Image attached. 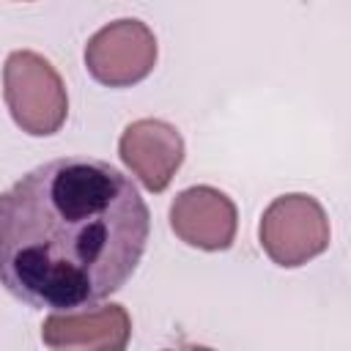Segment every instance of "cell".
Segmentation results:
<instances>
[{
  "instance_id": "5b68a950",
  "label": "cell",
  "mask_w": 351,
  "mask_h": 351,
  "mask_svg": "<svg viewBox=\"0 0 351 351\" xmlns=\"http://www.w3.org/2000/svg\"><path fill=\"white\" fill-rule=\"evenodd\" d=\"M118 154L148 192H165L184 162V137L167 121L140 118L123 129Z\"/></svg>"
},
{
  "instance_id": "8992f818",
  "label": "cell",
  "mask_w": 351,
  "mask_h": 351,
  "mask_svg": "<svg viewBox=\"0 0 351 351\" xmlns=\"http://www.w3.org/2000/svg\"><path fill=\"white\" fill-rule=\"evenodd\" d=\"M170 228L189 247L206 252L228 250L239 228L236 203L214 186H189L170 203Z\"/></svg>"
},
{
  "instance_id": "277c9868",
  "label": "cell",
  "mask_w": 351,
  "mask_h": 351,
  "mask_svg": "<svg viewBox=\"0 0 351 351\" xmlns=\"http://www.w3.org/2000/svg\"><path fill=\"white\" fill-rule=\"evenodd\" d=\"M156 66V38L140 19H115L85 44L88 74L107 88H129Z\"/></svg>"
},
{
  "instance_id": "3957f363",
  "label": "cell",
  "mask_w": 351,
  "mask_h": 351,
  "mask_svg": "<svg viewBox=\"0 0 351 351\" xmlns=\"http://www.w3.org/2000/svg\"><path fill=\"white\" fill-rule=\"evenodd\" d=\"M258 236L263 252L277 266L296 269L329 247V219L315 197L291 192L266 206Z\"/></svg>"
},
{
  "instance_id": "52a82bcc",
  "label": "cell",
  "mask_w": 351,
  "mask_h": 351,
  "mask_svg": "<svg viewBox=\"0 0 351 351\" xmlns=\"http://www.w3.org/2000/svg\"><path fill=\"white\" fill-rule=\"evenodd\" d=\"M132 337V318L123 304L55 310L44 326L41 340L49 348H101L121 351Z\"/></svg>"
},
{
  "instance_id": "7a4b0ae2",
  "label": "cell",
  "mask_w": 351,
  "mask_h": 351,
  "mask_svg": "<svg viewBox=\"0 0 351 351\" xmlns=\"http://www.w3.org/2000/svg\"><path fill=\"white\" fill-rule=\"evenodd\" d=\"M3 99L14 123L33 134H55L69 115V96L58 69L30 49H16L3 66Z\"/></svg>"
},
{
  "instance_id": "6da1fadb",
  "label": "cell",
  "mask_w": 351,
  "mask_h": 351,
  "mask_svg": "<svg viewBox=\"0 0 351 351\" xmlns=\"http://www.w3.org/2000/svg\"><path fill=\"white\" fill-rule=\"evenodd\" d=\"M148 233V206L118 167L44 162L0 195V285L38 310L90 307L126 285Z\"/></svg>"
}]
</instances>
